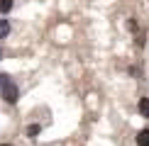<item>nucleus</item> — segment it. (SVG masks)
I'll return each mask as SVG.
<instances>
[{
    "label": "nucleus",
    "instance_id": "2",
    "mask_svg": "<svg viewBox=\"0 0 149 146\" xmlns=\"http://www.w3.org/2000/svg\"><path fill=\"white\" fill-rule=\"evenodd\" d=\"M139 114L149 119V97H139Z\"/></svg>",
    "mask_w": 149,
    "mask_h": 146
},
{
    "label": "nucleus",
    "instance_id": "4",
    "mask_svg": "<svg viewBox=\"0 0 149 146\" xmlns=\"http://www.w3.org/2000/svg\"><path fill=\"white\" fill-rule=\"evenodd\" d=\"M10 20H0V39H5V36L10 34Z\"/></svg>",
    "mask_w": 149,
    "mask_h": 146
},
{
    "label": "nucleus",
    "instance_id": "1",
    "mask_svg": "<svg viewBox=\"0 0 149 146\" xmlns=\"http://www.w3.org/2000/svg\"><path fill=\"white\" fill-rule=\"evenodd\" d=\"M0 93H3V100L12 105V102H17V95H20V90H17V85L12 83V81H8L3 88H0Z\"/></svg>",
    "mask_w": 149,
    "mask_h": 146
},
{
    "label": "nucleus",
    "instance_id": "9",
    "mask_svg": "<svg viewBox=\"0 0 149 146\" xmlns=\"http://www.w3.org/2000/svg\"><path fill=\"white\" fill-rule=\"evenodd\" d=\"M0 146H10V144H0Z\"/></svg>",
    "mask_w": 149,
    "mask_h": 146
},
{
    "label": "nucleus",
    "instance_id": "6",
    "mask_svg": "<svg viewBox=\"0 0 149 146\" xmlns=\"http://www.w3.org/2000/svg\"><path fill=\"white\" fill-rule=\"evenodd\" d=\"M10 10H12V0H0V12H3V15H8Z\"/></svg>",
    "mask_w": 149,
    "mask_h": 146
},
{
    "label": "nucleus",
    "instance_id": "5",
    "mask_svg": "<svg viewBox=\"0 0 149 146\" xmlns=\"http://www.w3.org/2000/svg\"><path fill=\"white\" fill-rule=\"evenodd\" d=\"M39 132H42V127H39V124H29V127H27V132H24V134H27L29 139H34V136H37Z\"/></svg>",
    "mask_w": 149,
    "mask_h": 146
},
{
    "label": "nucleus",
    "instance_id": "3",
    "mask_svg": "<svg viewBox=\"0 0 149 146\" xmlns=\"http://www.w3.org/2000/svg\"><path fill=\"white\" fill-rule=\"evenodd\" d=\"M137 146H149V129H142L137 134Z\"/></svg>",
    "mask_w": 149,
    "mask_h": 146
},
{
    "label": "nucleus",
    "instance_id": "8",
    "mask_svg": "<svg viewBox=\"0 0 149 146\" xmlns=\"http://www.w3.org/2000/svg\"><path fill=\"white\" fill-rule=\"evenodd\" d=\"M0 59H3V49H0Z\"/></svg>",
    "mask_w": 149,
    "mask_h": 146
},
{
    "label": "nucleus",
    "instance_id": "7",
    "mask_svg": "<svg viewBox=\"0 0 149 146\" xmlns=\"http://www.w3.org/2000/svg\"><path fill=\"white\" fill-rule=\"evenodd\" d=\"M8 81H10V78H8V76H5V73H0V88H3V85H5V83H8Z\"/></svg>",
    "mask_w": 149,
    "mask_h": 146
}]
</instances>
